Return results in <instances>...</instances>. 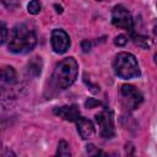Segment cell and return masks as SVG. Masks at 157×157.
I'll use <instances>...</instances> for the list:
<instances>
[{
	"label": "cell",
	"instance_id": "4",
	"mask_svg": "<svg viewBox=\"0 0 157 157\" xmlns=\"http://www.w3.org/2000/svg\"><path fill=\"white\" fill-rule=\"evenodd\" d=\"M96 123L99 128V135L103 139H112L114 136V119H113V112L108 108L101 110L94 117Z\"/></svg>",
	"mask_w": 157,
	"mask_h": 157
},
{
	"label": "cell",
	"instance_id": "3",
	"mask_svg": "<svg viewBox=\"0 0 157 157\" xmlns=\"http://www.w3.org/2000/svg\"><path fill=\"white\" fill-rule=\"evenodd\" d=\"M113 69L115 75L124 80L135 78L141 75L136 58L128 52H120L115 55L113 60Z\"/></svg>",
	"mask_w": 157,
	"mask_h": 157
},
{
	"label": "cell",
	"instance_id": "7",
	"mask_svg": "<svg viewBox=\"0 0 157 157\" xmlns=\"http://www.w3.org/2000/svg\"><path fill=\"white\" fill-rule=\"evenodd\" d=\"M50 44L56 54H64L70 48V37L64 29H54L50 36Z\"/></svg>",
	"mask_w": 157,
	"mask_h": 157
},
{
	"label": "cell",
	"instance_id": "2",
	"mask_svg": "<svg viewBox=\"0 0 157 157\" xmlns=\"http://www.w3.org/2000/svg\"><path fill=\"white\" fill-rule=\"evenodd\" d=\"M77 75H78V64L72 56H69L60 60L55 65L52 78L58 88L66 90L76 81Z\"/></svg>",
	"mask_w": 157,
	"mask_h": 157
},
{
	"label": "cell",
	"instance_id": "18",
	"mask_svg": "<svg viewBox=\"0 0 157 157\" xmlns=\"http://www.w3.org/2000/svg\"><path fill=\"white\" fill-rule=\"evenodd\" d=\"M81 48H82V50H83L85 53L90 52V49H91V42H90L88 39L82 40V42H81Z\"/></svg>",
	"mask_w": 157,
	"mask_h": 157
},
{
	"label": "cell",
	"instance_id": "19",
	"mask_svg": "<svg viewBox=\"0 0 157 157\" xmlns=\"http://www.w3.org/2000/svg\"><path fill=\"white\" fill-rule=\"evenodd\" d=\"M153 33H155V36H157V23H155V26H153Z\"/></svg>",
	"mask_w": 157,
	"mask_h": 157
},
{
	"label": "cell",
	"instance_id": "15",
	"mask_svg": "<svg viewBox=\"0 0 157 157\" xmlns=\"http://www.w3.org/2000/svg\"><path fill=\"white\" fill-rule=\"evenodd\" d=\"M126 43H128V37L124 36V34H119L114 39V44L118 45V47H124Z\"/></svg>",
	"mask_w": 157,
	"mask_h": 157
},
{
	"label": "cell",
	"instance_id": "1",
	"mask_svg": "<svg viewBox=\"0 0 157 157\" xmlns=\"http://www.w3.org/2000/svg\"><path fill=\"white\" fill-rule=\"evenodd\" d=\"M37 44V36L27 25H16L10 33L9 50L16 54H25L31 52Z\"/></svg>",
	"mask_w": 157,
	"mask_h": 157
},
{
	"label": "cell",
	"instance_id": "22",
	"mask_svg": "<svg viewBox=\"0 0 157 157\" xmlns=\"http://www.w3.org/2000/svg\"><path fill=\"white\" fill-rule=\"evenodd\" d=\"M156 6H157V4H156Z\"/></svg>",
	"mask_w": 157,
	"mask_h": 157
},
{
	"label": "cell",
	"instance_id": "6",
	"mask_svg": "<svg viewBox=\"0 0 157 157\" xmlns=\"http://www.w3.org/2000/svg\"><path fill=\"white\" fill-rule=\"evenodd\" d=\"M112 23L118 28L130 29L132 27L131 13L123 5H117L112 10Z\"/></svg>",
	"mask_w": 157,
	"mask_h": 157
},
{
	"label": "cell",
	"instance_id": "8",
	"mask_svg": "<svg viewBox=\"0 0 157 157\" xmlns=\"http://www.w3.org/2000/svg\"><path fill=\"white\" fill-rule=\"evenodd\" d=\"M53 112H54V114L61 117L63 119H65L67 121H76L80 118V110L76 104L56 107V108H54Z\"/></svg>",
	"mask_w": 157,
	"mask_h": 157
},
{
	"label": "cell",
	"instance_id": "13",
	"mask_svg": "<svg viewBox=\"0 0 157 157\" xmlns=\"http://www.w3.org/2000/svg\"><path fill=\"white\" fill-rule=\"evenodd\" d=\"M56 155H58V156H64V157L71 155L70 148H69V144H67L65 140L59 141V144H58V150H56Z\"/></svg>",
	"mask_w": 157,
	"mask_h": 157
},
{
	"label": "cell",
	"instance_id": "14",
	"mask_svg": "<svg viewBox=\"0 0 157 157\" xmlns=\"http://www.w3.org/2000/svg\"><path fill=\"white\" fill-rule=\"evenodd\" d=\"M40 10H42V5H40V2L38 0H32L27 5V11L31 15H37V13L40 12Z\"/></svg>",
	"mask_w": 157,
	"mask_h": 157
},
{
	"label": "cell",
	"instance_id": "16",
	"mask_svg": "<svg viewBox=\"0 0 157 157\" xmlns=\"http://www.w3.org/2000/svg\"><path fill=\"white\" fill-rule=\"evenodd\" d=\"M97 105H101V102L94 99V98H88L86 102H85V107L86 108H94Z\"/></svg>",
	"mask_w": 157,
	"mask_h": 157
},
{
	"label": "cell",
	"instance_id": "9",
	"mask_svg": "<svg viewBox=\"0 0 157 157\" xmlns=\"http://www.w3.org/2000/svg\"><path fill=\"white\" fill-rule=\"evenodd\" d=\"M75 123H76V126H77V131H78L80 136L83 140H87V139L92 137V135L94 134V126H93L91 120L80 117Z\"/></svg>",
	"mask_w": 157,
	"mask_h": 157
},
{
	"label": "cell",
	"instance_id": "12",
	"mask_svg": "<svg viewBox=\"0 0 157 157\" xmlns=\"http://www.w3.org/2000/svg\"><path fill=\"white\" fill-rule=\"evenodd\" d=\"M134 42L135 44H137L139 47L144 48V49H148L151 45H152V40L146 37V36H134Z\"/></svg>",
	"mask_w": 157,
	"mask_h": 157
},
{
	"label": "cell",
	"instance_id": "17",
	"mask_svg": "<svg viewBox=\"0 0 157 157\" xmlns=\"http://www.w3.org/2000/svg\"><path fill=\"white\" fill-rule=\"evenodd\" d=\"M7 39V28L5 26V23H1V43L4 44Z\"/></svg>",
	"mask_w": 157,
	"mask_h": 157
},
{
	"label": "cell",
	"instance_id": "20",
	"mask_svg": "<svg viewBox=\"0 0 157 157\" xmlns=\"http://www.w3.org/2000/svg\"><path fill=\"white\" fill-rule=\"evenodd\" d=\"M153 59H155V63H156V65H157V53L155 54V56H153Z\"/></svg>",
	"mask_w": 157,
	"mask_h": 157
},
{
	"label": "cell",
	"instance_id": "21",
	"mask_svg": "<svg viewBox=\"0 0 157 157\" xmlns=\"http://www.w3.org/2000/svg\"><path fill=\"white\" fill-rule=\"evenodd\" d=\"M97 1H102V0H97Z\"/></svg>",
	"mask_w": 157,
	"mask_h": 157
},
{
	"label": "cell",
	"instance_id": "5",
	"mask_svg": "<svg viewBox=\"0 0 157 157\" xmlns=\"http://www.w3.org/2000/svg\"><path fill=\"white\" fill-rule=\"evenodd\" d=\"M121 101L126 109H136L144 101L142 93L132 85H123L120 88Z\"/></svg>",
	"mask_w": 157,
	"mask_h": 157
},
{
	"label": "cell",
	"instance_id": "11",
	"mask_svg": "<svg viewBox=\"0 0 157 157\" xmlns=\"http://www.w3.org/2000/svg\"><path fill=\"white\" fill-rule=\"evenodd\" d=\"M42 71V61H40V58H33L29 63H28V66H27V74L33 76V77H37Z\"/></svg>",
	"mask_w": 157,
	"mask_h": 157
},
{
	"label": "cell",
	"instance_id": "10",
	"mask_svg": "<svg viewBox=\"0 0 157 157\" xmlns=\"http://www.w3.org/2000/svg\"><path fill=\"white\" fill-rule=\"evenodd\" d=\"M1 81L2 83L13 85L17 81V74L12 66H4L1 69Z\"/></svg>",
	"mask_w": 157,
	"mask_h": 157
}]
</instances>
